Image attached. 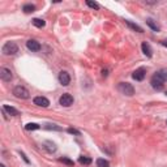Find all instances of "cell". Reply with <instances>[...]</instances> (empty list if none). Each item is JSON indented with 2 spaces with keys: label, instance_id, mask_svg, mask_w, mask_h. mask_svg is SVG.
<instances>
[{
  "label": "cell",
  "instance_id": "obj_16",
  "mask_svg": "<svg viewBox=\"0 0 167 167\" xmlns=\"http://www.w3.org/2000/svg\"><path fill=\"white\" fill-rule=\"evenodd\" d=\"M125 24H127V25L129 26V28H131V29H133L134 30V32H138V33H144V30H142V28H140L138 25H136V24H133V22H131V21H125Z\"/></svg>",
  "mask_w": 167,
  "mask_h": 167
},
{
  "label": "cell",
  "instance_id": "obj_20",
  "mask_svg": "<svg viewBox=\"0 0 167 167\" xmlns=\"http://www.w3.org/2000/svg\"><path fill=\"white\" fill-rule=\"evenodd\" d=\"M41 127L38 124H35V123H29V124L25 125V129L26 131H35V129H39Z\"/></svg>",
  "mask_w": 167,
  "mask_h": 167
},
{
  "label": "cell",
  "instance_id": "obj_7",
  "mask_svg": "<svg viewBox=\"0 0 167 167\" xmlns=\"http://www.w3.org/2000/svg\"><path fill=\"white\" fill-rule=\"evenodd\" d=\"M145 76H146L145 68H138V69H136L132 73V77H133V80H136V81H142V80L145 78Z\"/></svg>",
  "mask_w": 167,
  "mask_h": 167
},
{
  "label": "cell",
  "instance_id": "obj_6",
  "mask_svg": "<svg viewBox=\"0 0 167 167\" xmlns=\"http://www.w3.org/2000/svg\"><path fill=\"white\" fill-rule=\"evenodd\" d=\"M59 82L63 85V86H68L71 82V76H69V73L63 71V72H60L59 73Z\"/></svg>",
  "mask_w": 167,
  "mask_h": 167
},
{
  "label": "cell",
  "instance_id": "obj_21",
  "mask_svg": "<svg viewBox=\"0 0 167 167\" xmlns=\"http://www.w3.org/2000/svg\"><path fill=\"white\" fill-rule=\"evenodd\" d=\"M78 162L80 163H81V165H86V166H88V165H90L91 163V158H89V157H80L78 158Z\"/></svg>",
  "mask_w": 167,
  "mask_h": 167
},
{
  "label": "cell",
  "instance_id": "obj_12",
  "mask_svg": "<svg viewBox=\"0 0 167 167\" xmlns=\"http://www.w3.org/2000/svg\"><path fill=\"white\" fill-rule=\"evenodd\" d=\"M3 110L4 111H7V112L12 116H17V115H20V112H18V110H16L15 107H12V106H8V104H4L3 106Z\"/></svg>",
  "mask_w": 167,
  "mask_h": 167
},
{
  "label": "cell",
  "instance_id": "obj_26",
  "mask_svg": "<svg viewBox=\"0 0 167 167\" xmlns=\"http://www.w3.org/2000/svg\"><path fill=\"white\" fill-rule=\"evenodd\" d=\"M0 167H5V166L4 165H0Z\"/></svg>",
  "mask_w": 167,
  "mask_h": 167
},
{
  "label": "cell",
  "instance_id": "obj_19",
  "mask_svg": "<svg viewBox=\"0 0 167 167\" xmlns=\"http://www.w3.org/2000/svg\"><path fill=\"white\" fill-rule=\"evenodd\" d=\"M146 24H147V26L152 28V29L154 30V32H159V28L157 26V24H154V22H153L152 18H147V20H146Z\"/></svg>",
  "mask_w": 167,
  "mask_h": 167
},
{
  "label": "cell",
  "instance_id": "obj_10",
  "mask_svg": "<svg viewBox=\"0 0 167 167\" xmlns=\"http://www.w3.org/2000/svg\"><path fill=\"white\" fill-rule=\"evenodd\" d=\"M0 78L3 80V81L8 82L12 80V72L7 68H0Z\"/></svg>",
  "mask_w": 167,
  "mask_h": 167
},
{
  "label": "cell",
  "instance_id": "obj_23",
  "mask_svg": "<svg viewBox=\"0 0 167 167\" xmlns=\"http://www.w3.org/2000/svg\"><path fill=\"white\" fill-rule=\"evenodd\" d=\"M86 4H88L89 7L93 8V9H99V4L95 3V2H90V0H88V2H86Z\"/></svg>",
  "mask_w": 167,
  "mask_h": 167
},
{
  "label": "cell",
  "instance_id": "obj_11",
  "mask_svg": "<svg viewBox=\"0 0 167 167\" xmlns=\"http://www.w3.org/2000/svg\"><path fill=\"white\" fill-rule=\"evenodd\" d=\"M141 48H142V52H144L147 58H152V55H153V50H152V47L147 42H144L141 45Z\"/></svg>",
  "mask_w": 167,
  "mask_h": 167
},
{
  "label": "cell",
  "instance_id": "obj_9",
  "mask_svg": "<svg viewBox=\"0 0 167 167\" xmlns=\"http://www.w3.org/2000/svg\"><path fill=\"white\" fill-rule=\"evenodd\" d=\"M26 47L29 48L30 51L37 52V51H39V50H41V43H39V42H37L35 39H29V41L26 42Z\"/></svg>",
  "mask_w": 167,
  "mask_h": 167
},
{
  "label": "cell",
  "instance_id": "obj_13",
  "mask_svg": "<svg viewBox=\"0 0 167 167\" xmlns=\"http://www.w3.org/2000/svg\"><path fill=\"white\" fill-rule=\"evenodd\" d=\"M156 76H158L163 82L167 81V69H166V68H162V69H159V71L156 73Z\"/></svg>",
  "mask_w": 167,
  "mask_h": 167
},
{
  "label": "cell",
  "instance_id": "obj_2",
  "mask_svg": "<svg viewBox=\"0 0 167 167\" xmlns=\"http://www.w3.org/2000/svg\"><path fill=\"white\" fill-rule=\"evenodd\" d=\"M13 94H15V97L20 98V99H28V98L30 97L29 90L26 88H24V86H21V85L16 86V88L13 89Z\"/></svg>",
  "mask_w": 167,
  "mask_h": 167
},
{
  "label": "cell",
  "instance_id": "obj_14",
  "mask_svg": "<svg viewBox=\"0 0 167 167\" xmlns=\"http://www.w3.org/2000/svg\"><path fill=\"white\" fill-rule=\"evenodd\" d=\"M45 145H47V146H45V149H46L48 153H54L55 150H56V145H55L54 142H51V141L45 142Z\"/></svg>",
  "mask_w": 167,
  "mask_h": 167
},
{
  "label": "cell",
  "instance_id": "obj_5",
  "mask_svg": "<svg viewBox=\"0 0 167 167\" xmlns=\"http://www.w3.org/2000/svg\"><path fill=\"white\" fill-rule=\"evenodd\" d=\"M59 103L61 104V106H64V107H69L71 104L73 103V97L71 94H68V93H65V94H63L60 97Z\"/></svg>",
  "mask_w": 167,
  "mask_h": 167
},
{
  "label": "cell",
  "instance_id": "obj_8",
  "mask_svg": "<svg viewBox=\"0 0 167 167\" xmlns=\"http://www.w3.org/2000/svg\"><path fill=\"white\" fill-rule=\"evenodd\" d=\"M33 102H34V104H37V106H39V107H48L50 106V101H48L46 97H35Z\"/></svg>",
  "mask_w": 167,
  "mask_h": 167
},
{
  "label": "cell",
  "instance_id": "obj_17",
  "mask_svg": "<svg viewBox=\"0 0 167 167\" xmlns=\"http://www.w3.org/2000/svg\"><path fill=\"white\" fill-rule=\"evenodd\" d=\"M97 167H110L108 160L103 159V158H98L97 159Z\"/></svg>",
  "mask_w": 167,
  "mask_h": 167
},
{
  "label": "cell",
  "instance_id": "obj_18",
  "mask_svg": "<svg viewBox=\"0 0 167 167\" xmlns=\"http://www.w3.org/2000/svg\"><path fill=\"white\" fill-rule=\"evenodd\" d=\"M22 11L25 12V13H33V12L35 11V7H34L33 4H26V5H24Z\"/></svg>",
  "mask_w": 167,
  "mask_h": 167
},
{
  "label": "cell",
  "instance_id": "obj_24",
  "mask_svg": "<svg viewBox=\"0 0 167 167\" xmlns=\"http://www.w3.org/2000/svg\"><path fill=\"white\" fill-rule=\"evenodd\" d=\"M68 132H69V133H72V134H77V136H80V132L77 131V129H73V128H68Z\"/></svg>",
  "mask_w": 167,
  "mask_h": 167
},
{
  "label": "cell",
  "instance_id": "obj_4",
  "mask_svg": "<svg viewBox=\"0 0 167 167\" xmlns=\"http://www.w3.org/2000/svg\"><path fill=\"white\" fill-rule=\"evenodd\" d=\"M150 84H152V86H153V89H156L157 91H160V90L163 89V86H165V82H163L158 76H156V75L152 77Z\"/></svg>",
  "mask_w": 167,
  "mask_h": 167
},
{
  "label": "cell",
  "instance_id": "obj_22",
  "mask_svg": "<svg viewBox=\"0 0 167 167\" xmlns=\"http://www.w3.org/2000/svg\"><path fill=\"white\" fill-rule=\"evenodd\" d=\"M59 160H60V162H61V163H65V165H68V166H71V167H72V166H75V163H73V160H71V159H68V158H64V157H63V158H60Z\"/></svg>",
  "mask_w": 167,
  "mask_h": 167
},
{
  "label": "cell",
  "instance_id": "obj_27",
  "mask_svg": "<svg viewBox=\"0 0 167 167\" xmlns=\"http://www.w3.org/2000/svg\"><path fill=\"white\" fill-rule=\"evenodd\" d=\"M166 95H167V90H166Z\"/></svg>",
  "mask_w": 167,
  "mask_h": 167
},
{
  "label": "cell",
  "instance_id": "obj_1",
  "mask_svg": "<svg viewBox=\"0 0 167 167\" xmlns=\"http://www.w3.org/2000/svg\"><path fill=\"white\" fill-rule=\"evenodd\" d=\"M117 90L127 97H132L134 94V88L129 82H120L117 85Z\"/></svg>",
  "mask_w": 167,
  "mask_h": 167
},
{
  "label": "cell",
  "instance_id": "obj_25",
  "mask_svg": "<svg viewBox=\"0 0 167 167\" xmlns=\"http://www.w3.org/2000/svg\"><path fill=\"white\" fill-rule=\"evenodd\" d=\"M160 43H162V45H163L165 47H167V39H163V41L160 42Z\"/></svg>",
  "mask_w": 167,
  "mask_h": 167
},
{
  "label": "cell",
  "instance_id": "obj_15",
  "mask_svg": "<svg viewBox=\"0 0 167 167\" xmlns=\"http://www.w3.org/2000/svg\"><path fill=\"white\" fill-rule=\"evenodd\" d=\"M32 22H33V25L35 26V28H45V25H46V22L43 21V20H41V18H33L32 20Z\"/></svg>",
  "mask_w": 167,
  "mask_h": 167
},
{
  "label": "cell",
  "instance_id": "obj_3",
  "mask_svg": "<svg viewBox=\"0 0 167 167\" xmlns=\"http://www.w3.org/2000/svg\"><path fill=\"white\" fill-rule=\"evenodd\" d=\"M2 51H3L4 55H15V54L18 52V46L16 45L15 42H7L3 46Z\"/></svg>",
  "mask_w": 167,
  "mask_h": 167
}]
</instances>
